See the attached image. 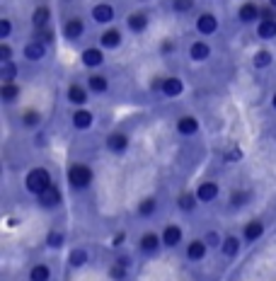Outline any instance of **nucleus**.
I'll return each instance as SVG.
<instances>
[{"mask_svg": "<svg viewBox=\"0 0 276 281\" xmlns=\"http://www.w3.org/2000/svg\"><path fill=\"white\" fill-rule=\"evenodd\" d=\"M66 179L73 192H87L95 184V170L87 163H70L66 170Z\"/></svg>", "mask_w": 276, "mask_h": 281, "instance_id": "nucleus-1", "label": "nucleus"}, {"mask_svg": "<svg viewBox=\"0 0 276 281\" xmlns=\"http://www.w3.org/2000/svg\"><path fill=\"white\" fill-rule=\"evenodd\" d=\"M49 187H54V175L51 170L44 168V165H36L25 175V189H27L32 197H39L41 192H46Z\"/></svg>", "mask_w": 276, "mask_h": 281, "instance_id": "nucleus-2", "label": "nucleus"}, {"mask_svg": "<svg viewBox=\"0 0 276 281\" xmlns=\"http://www.w3.org/2000/svg\"><path fill=\"white\" fill-rule=\"evenodd\" d=\"M138 254H143L145 259H153V257H158L160 250L165 247L163 245V235L160 233H155V230H143L140 235H138Z\"/></svg>", "mask_w": 276, "mask_h": 281, "instance_id": "nucleus-3", "label": "nucleus"}, {"mask_svg": "<svg viewBox=\"0 0 276 281\" xmlns=\"http://www.w3.org/2000/svg\"><path fill=\"white\" fill-rule=\"evenodd\" d=\"M80 63H83V68H87V70H100L107 63V51L100 44L85 46L83 51H80Z\"/></svg>", "mask_w": 276, "mask_h": 281, "instance_id": "nucleus-4", "label": "nucleus"}, {"mask_svg": "<svg viewBox=\"0 0 276 281\" xmlns=\"http://www.w3.org/2000/svg\"><path fill=\"white\" fill-rule=\"evenodd\" d=\"M174 131H177V136H182V139H194V136L201 131V121H199L196 114H179V116L174 119Z\"/></svg>", "mask_w": 276, "mask_h": 281, "instance_id": "nucleus-5", "label": "nucleus"}, {"mask_svg": "<svg viewBox=\"0 0 276 281\" xmlns=\"http://www.w3.org/2000/svg\"><path fill=\"white\" fill-rule=\"evenodd\" d=\"M85 32H87V25H85V20L80 17V15L68 17V20L63 22V27H61L63 39H66V41H70V44H78V41L85 36Z\"/></svg>", "mask_w": 276, "mask_h": 281, "instance_id": "nucleus-6", "label": "nucleus"}, {"mask_svg": "<svg viewBox=\"0 0 276 281\" xmlns=\"http://www.w3.org/2000/svg\"><path fill=\"white\" fill-rule=\"evenodd\" d=\"M90 20L97 27H111V22L116 20V10L111 2H97L90 7Z\"/></svg>", "mask_w": 276, "mask_h": 281, "instance_id": "nucleus-7", "label": "nucleus"}, {"mask_svg": "<svg viewBox=\"0 0 276 281\" xmlns=\"http://www.w3.org/2000/svg\"><path fill=\"white\" fill-rule=\"evenodd\" d=\"M90 97H92V92L87 90V85L85 83H70L66 87V102L75 109V107H87L90 105Z\"/></svg>", "mask_w": 276, "mask_h": 281, "instance_id": "nucleus-8", "label": "nucleus"}, {"mask_svg": "<svg viewBox=\"0 0 276 281\" xmlns=\"http://www.w3.org/2000/svg\"><path fill=\"white\" fill-rule=\"evenodd\" d=\"M259 20H262V5L259 2H254V0H245L240 7H238V22L240 25H245V27H257L259 25Z\"/></svg>", "mask_w": 276, "mask_h": 281, "instance_id": "nucleus-9", "label": "nucleus"}, {"mask_svg": "<svg viewBox=\"0 0 276 281\" xmlns=\"http://www.w3.org/2000/svg\"><path fill=\"white\" fill-rule=\"evenodd\" d=\"M194 194H196L201 206H208V204H213L216 199L221 197V184H218L216 179H204V182L196 184Z\"/></svg>", "mask_w": 276, "mask_h": 281, "instance_id": "nucleus-10", "label": "nucleus"}, {"mask_svg": "<svg viewBox=\"0 0 276 281\" xmlns=\"http://www.w3.org/2000/svg\"><path fill=\"white\" fill-rule=\"evenodd\" d=\"M104 145H107V150H109L111 155H124L129 148H131V136L126 134V131H109L107 134V139H104Z\"/></svg>", "mask_w": 276, "mask_h": 281, "instance_id": "nucleus-11", "label": "nucleus"}, {"mask_svg": "<svg viewBox=\"0 0 276 281\" xmlns=\"http://www.w3.org/2000/svg\"><path fill=\"white\" fill-rule=\"evenodd\" d=\"M97 44L104 49V51H119L121 46H124V32L119 27H104L102 29V34L97 36Z\"/></svg>", "mask_w": 276, "mask_h": 281, "instance_id": "nucleus-12", "label": "nucleus"}, {"mask_svg": "<svg viewBox=\"0 0 276 281\" xmlns=\"http://www.w3.org/2000/svg\"><path fill=\"white\" fill-rule=\"evenodd\" d=\"M194 29L199 32L201 39H206V36L218 34L221 22H218V17H216L213 12H201V15H196V20H194Z\"/></svg>", "mask_w": 276, "mask_h": 281, "instance_id": "nucleus-13", "label": "nucleus"}, {"mask_svg": "<svg viewBox=\"0 0 276 281\" xmlns=\"http://www.w3.org/2000/svg\"><path fill=\"white\" fill-rule=\"evenodd\" d=\"M208 245H206V240L204 238H192L189 243H187V247H184V259L189 262V264H199V262H204L206 257H208Z\"/></svg>", "mask_w": 276, "mask_h": 281, "instance_id": "nucleus-14", "label": "nucleus"}, {"mask_svg": "<svg viewBox=\"0 0 276 281\" xmlns=\"http://www.w3.org/2000/svg\"><path fill=\"white\" fill-rule=\"evenodd\" d=\"M242 245H245V240H242V235H235V233H225L223 235V245H221V254L228 259V262H233V259H238L240 252H242Z\"/></svg>", "mask_w": 276, "mask_h": 281, "instance_id": "nucleus-15", "label": "nucleus"}, {"mask_svg": "<svg viewBox=\"0 0 276 281\" xmlns=\"http://www.w3.org/2000/svg\"><path fill=\"white\" fill-rule=\"evenodd\" d=\"M187 56L192 63H206L208 58L213 56V46L206 39H194L192 44L187 46Z\"/></svg>", "mask_w": 276, "mask_h": 281, "instance_id": "nucleus-16", "label": "nucleus"}, {"mask_svg": "<svg viewBox=\"0 0 276 281\" xmlns=\"http://www.w3.org/2000/svg\"><path fill=\"white\" fill-rule=\"evenodd\" d=\"M160 235H163L165 250H177L184 243V230H182L179 223H165V228L160 230Z\"/></svg>", "mask_w": 276, "mask_h": 281, "instance_id": "nucleus-17", "label": "nucleus"}, {"mask_svg": "<svg viewBox=\"0 0 276 281\" xmlns=\"http://www.w3.org/2000/svg\"><path fill=\"white\" fill-rule=\"evenodd\" d=\"M85 85H87V90H90L92 95H97V97L107 95V92L111 90L109 78H107L104 73H100V70H90L87 78H85Z\"/></svg>", "mask_w": 276, "mask_h": 281, "instance_id": "nucleus-18", "label": "nucleus"}, {"mask_svg": "<svg viewBox=\"0 0 276 281\" xmlns=\"http://www.w3.org/2000/svg\"><path fill=\"white\" fill-rule=\"evenodd\" d=\"M70 126L75 131H90L95 126V112L87 107H75L70 112Z\"/></svg>", "mask_w": 276, "mask_h": 281, "instance_id": "nucleus-19", "label": "nucleus"}, {"mask_svg": "<svg viewBox=\"0 0 276 281\" xmlns=\"http://www.w3.org/2000/svg\"><path fill=\"white\" fill-rule=\"evenodd\" d=\"M264 233H267V225H264L262 218H249L247 223L242 225V240H245V245L259 243L264 238Z\"/></svg>", "mask_w": 276, "mask_h": 281, "instance_id": "nucleus-20", "label": "nucleus"}, {"mask_svg": "<svg viewBox=\"0 0 276 281\" xmlns=\"http://www.w3.org/2000/svg\"><path fill=\"white\" fill-rule=\"evenodd\" d=\"M61 204H63V192H61L56 184L54 187H49L46 192H41V194L36 197V206L44 209V211H56Z\"/></svg>", "mask_w": 276, "mask_h": 281, "instance_id": "nucleus-21", "label": "nucleus"}, {"mask_svg": "<svg viewBox=\"0 0 276 281\" xmlns=\"http://www.w3.org/2000/svg\"><path fill=\"white\" fill-rule=\"evenodd\" d=\"M46 56H49V46L36 41V39H29L27 44L22 46V58L29 61V63H41Z\"/></svg>", "mask_w": 276, "mask_h": 281, "instance_id": "nucleus-22", "label": "nucleus"}, {"mask_svg": "<svg viewBox=\"0 0 276 281\" xmlns=\"http://www.w3.org/2000/svg\"><path fill=\"white\" fill-rule=\"evenodd\" d=\"M158 211H160V199L153 197V194L143 197L136 204V216L140 218V221H150V218H155Z\"/></svg>", "mask_w": 276, "mask_h": 281, "instance_id": "nucleus-23", "label": "nucleus"}, {"mask_svg": "<svg viewBox=\"0 0 276 281\" xmlns=\"http://www.w3.org/2000/svg\"><path fill=\"white\" fill-rule=\"evenodd\" d=\"M124 25H126V29L131 32V34H143V32H148V27H150V17L143 12V10H136V12H129L126 15V20H124Z\"/></svg>", "mask_w": 276, "mask_h": 281, "instance_id": "nucleus-24", "label": "nucleus"}, {"mask_svg": "<svg viewBox=\"0 0 276 281\" xmlns=\"http://www.w3.org/2000/svg\"><path fill=\"white\" fill-rule=\"evenodd\" d=\"M160 95H163L165 100H177V97H182V95H184V80H182L179 75H167L165 80H163Z\"/></svg>", "mask_w": 276, "mask_h": 281, "instance_id": "nucleus-25", "label": "nucleus"}, {"mask_svg": "<svg viewBox=\"0 0 276 281\" xmlns=\"http://www.w3.org/2000/svg\"><path fill=\"white\" fill-rule=\"evenodd\" d=\"M20 97H22V85L17 83V80H15V83H0V102H2L5 107L17 105Z\"/></svg>", "mask_w": 276, "mask_h": 281, "instance_id": "nucleus-26", "label": "nucleus"}, {"mask_svg": "<svg viewBox=\"0 0 276 281\" xmlns=\"http://www.w3.org/2000/svg\"><path fill=\"white\" fill-rule=\"evenodd\" d=\"M252 199H254V194L249 189H233L230 199H228V209L230 211H240V209H245V206L252 204Z\"/></svg>", "mask_w": 276, "mask_h": 281, "instance_id": "nucleus-27", "label": "nucleus"}, {"mask_svg": "<svg viewBox=\"0 0 276 281\" xmlns=\"http://www.w3.org/2000/svg\"><path fill=\"white\" fill-rule=\"evenodd\" d=\"M274 61H276V56L272 49H257L252 54V68L254 70H267V68L274 66Z\"/></svg>", "mask_w": 276, "mask_h": 281, "instance_id": "nucleus-28", "label": "nucleus"}, {"mask_svg": "<svg viewBox=\"0 0 276 281\" xmlns=\"http://www.w3.org/2000/svg\"><path fill=\"white\" fill-rule=\"evenodd\" d=\"M41 121H44V116H41L39 109H25V112L20 114V126L27 129V131H39L41 129Z\"/></svg>", "mask_w": 276, "mask_h": 281, "instance_id": "nucleus-29", "label": "nucleus"}, {"mask_svg": "<svg viewBox=\"0 0 276 281\" xmlns=\"http://www.w3.org/2000/svg\"><path fill=\"white\" fill-rule=\"evenodd\" d=\"M254 34L259 41H274L276 39V20H259V25L254 27Z\"/></svg>", "mask_w": 276, "mask_h": 281, "instance_id": "nucleus-30", "label": "nucleus"}, {"mask_svg": "<svg viewBox=\"0 0 276 281\" xmlns=\"http://www.w3.org/2000/svg\"><path fill=\"white\" fill-rule=\"evenodd\" d=\"M49 22H51V10L46 5H36L34 12H32V27L44 29V27H49Z\"/></svg>", "mask_w": 276, "mask_h": 281, "instance_id": "nucleus-31", "label": "nucleus"}, {"mask_svg": "<svg viewBox=\"0 0 276 281\" xmlns=\"http://www.w3.org/2000/svg\"><path fill=\"white\" fill-rule=\"evenodd\" d=\"M199 206H201V204H199V199H196L194 192H182V194L177 197V209H179L182 213H194Z\"/></svg>", "mask_w": 276, "mask_h": 281, "instance_id": "nucleus-32", "label": "nucleus"}, {"mask_svg": "<svg viewBox=\"0 0 276 281\" xmlns=\"http://www.w3.org/2000/svg\"><path fill=\"white\" fill-rule=\"evenodd\" d=\"M17 78H20V63L17 61L0 63V83H15Z\"/></svg>", "mask_w": 276, "mask_h": 281, "instance_id": "nucleus-33", "label": "nucleus"}, {"mask_svg": "<svg viewBox=\"0 0 276 281\" xmlns=\"http://www.w3.org/2000/svg\"><path fill=\"white\" fill-rule=\"evenodd\" d=\"M29 281H51V267L46 262H36L29 269Z\"/></svg>", "mask_w": 276, "mask_h": 281, "instance_id": "nucleus-34", "label": "nucleus"}, {"mask_svg": "<svg viewBox=\"0 0 276 281\" xmlns=\"http://www.w3.org/2000/svg\"><path fill=\"white\" fill-rule=\"evenodd\" d=\"M87 262H90V252H87L85 247H73L70 254H68V264H70L73 269H80Z\"/></svg>", "mask_w": 276, "mask_h": 281, "instance_id": "nucleus-35", "label": "nucleus"}, {"mask_svg": "<svg viewBox=\"0 0 276 281\" xmlns=\"http://www.w3.org/2000/svg\"><path fill=\"white\" fill-rule=\"evenodd\" d=\"M201 238L206 240V245H208L211 250H221V245H223V233H221V230L208 228V230H204V235H201Z\"/></svg>", "mask_w": 276, "mask_h": 281, "instance_id": "nucleus-36", "label": "nucleus"}, {"mask_svg": "<svg viewBox=\"0 0 276 281\" xmlns=\"http://www.w3.org/2000/svg\"><path fill=\"white\" fill-rule=\"evenodd\" d=\"M63 240H66V235H63V230H49L46 233V247L49 250H61L63 247Z\"/></svg>", "mask_w": 276, "mask_h": 281, "instance_id": "nucleus-37", "label": "nucleus"}, {"mask_svg": "<svg viewBox=\"0 0 276 281\" xmlns=\"http://www.w3.org/2000/svg\"><path fill=\"white\" fill-rule=\"evenodd\" d=\"M32 39H36V41H41V44H46V46H51L56 41V34L51 27H44V29H34V36Z\"/></svg>", "mask_w": 276, "mask_h": 281, "instance_id": "nucleus-38", "label": "nucleus"}, {"mask_svg": "<svg viewBox=\"0 0 276 281\" xmlns=\"http://www.w3.org/2000/svg\"><path fill=\"white\" fill-rule=\"evenodd\" d=\"M170 7L177 15H187L194 10V0H170Z\"/></svg>", "mask_w": 276, "mask_h": 281, "instance_id": "nucleus-39", "label": "nucleus"}, {"mask_svg": "<svg viewBox=\"0 0 276 281\" xmlns=\"http://www.w3.org/2000/svg\"><path fill=\"white\" fill-rule=\"evenodd\" d=\"M7 61H15V49H12V44L2 41L0 44V63H7Z\"/></svg>", "mask_w": 276, "mask_h": 281, "instance_id": "nucleus-40", "label": "nucleus"}, {"mask_svg": "<svg viewBox=\"0 0 276 281\" xmlns=\"http://www.w3.org/2000/svg\"><path fill=\"white\" fill-rule=\"evenodd\" d=\"M10 36H12V20L2 17L0 20V41H7Z\"/></svg>", "mask_w": 276, "mask_h": 281, "instance_id": "nucleus-41", "label": "nucleus"}, {"mask_svg": "<svg viewBox=\"0 0 276 281\" xmlns=\"http://www.w3.org/2000/svg\"><path fill=\"white\" fill-rule=\"evenodd\" d=\"M109 279H114V281H124L126 279V267H121V264H111L109 267Z\"/></svg>", "mask_w": 276, "mask_h": 281, "instance_id": "nucleus-42", "label": "nucleus"}, {"mask_svg": "<svg viewBox=\"0 0 276 281\" xmlns=\"http://www.w3.org/2000/svg\"><path fill=\"white\" fill-rule=\"evenodd\" d=\"M262 20H276V10L269 5V7H262Z\"/></svg>", "mask_w": 276, "mask_h": 281, "instance_id": "nucleus-43", "label": "nucleus"}, {"mask_svg": "<svg viewBox=\"0 0 276 281\" xmlns=\"http://www.w3.org/2000/svg\"><path fill=\"white\" fill-rule=\"evenodd\" d=\"M160 51H163V54H172V51H177V44H172V41H163Z\"/></svg>", "mask_w": 276, "mask_h": 281, "instance_id": "nucleus-44", "label": "nucleus"}, {"mask_svg": "<svg viewBox=\"0 0 276 281\" xmlns=\"http://www.w3.org/2000/svg\"><path fill=\"white\" fill-rule=\"evenodd\" d=\"M116 264H121V267H126V269H129V267H131V259H129V254H119V257H116Z\"/></svg>", "mask_w": 276, "mask_h": 281, "instance_id": "nucleus-45", "label": "nucleus"}, {"mask_svg": "<svg viewBox=\"0 0 276 281\" xmlns=\"http://www.w3.org/2000/svg\"><path fill=\"white\" fill-rule=\"evenodd\" d=\"M34 145H36V148H46V136H44V134H36V136H34Z\"/></svg>", "mask_w": 276, "mask_h": 281, "instance_id": "nucleus-46", "label": "nucleus"}, {"mask_svg": "<svg viewBox=\"0 0 276 281\" xmlns=\"http://www.w3.org/2000/svg\"><path fill=\"white\" fill-rule=\"evenodd\" d=\"M124 243V233H119V235H114V245H121Z\"/></svg>", "mask_w": 276, "mask_h": 281, "instance_id": "nucleus-47", "label": "nucleus"}, {"mask_svg": "<svg viewBox=\"0 0 276 281\" xmlns=\"http://www.w3.org/2000/svg\"><path fill=\"white\" fill-rule=\"evenodd\" d=\"M272 109H274V112H276V92H274V95H272Z\"/></svg>", "mask_w": 276, "mask_h": 281, "instance_id": "nucleus-48", "label": "nucleus"}, {"mask_svg": "<svg viewBox=\"0 0 276 281\" xmlns=\"http://www.w3.org/2000/svg\"><path fill=\"white\" fill-rule=\"evenodd\" d=\"M269 5H272V7H274V10H276V0H269Z\"/></svg>", "mask_w": 276, "mask_h": 281, "instance_id": "nucleus-49", "label": "nucleus"}, {"mask_svg": "<svg viewBox=\"0 0 276 281\" xmlns=\"http://www.w3.org/2000/svg\"><path fill=\"white\" fill-rule=\"evenodd\" d=\"M140 2H145V0H140Z\"/></svg>", "mask_w": 276, "mask_h": 281, "instance_id": "nucleus-50", "label": "nucleus"}]
</instances>
